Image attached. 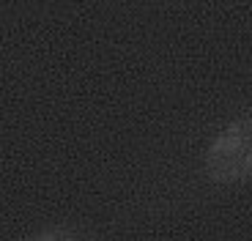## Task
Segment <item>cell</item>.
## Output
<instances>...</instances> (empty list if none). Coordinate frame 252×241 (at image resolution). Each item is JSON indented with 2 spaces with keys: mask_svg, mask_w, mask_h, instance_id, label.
<instances>
[{
  "mask_svg": "<svg viewBox=\"0 0 252 241\" xmlns=\"http://www.w3.org/2000/svg\"><path fill=\"white\" fill-rule=\"evenodd\" d=\"M203 167L217 184H233L252 176V110L217 132L206 148Z\"/></svg>",
  "mask_w": 252,
  "mask_h": 241,
  "instance_id": "6da1fadb",
  "label": "cell"
},
{
  "mask_svg": "<svg viewBox=\"0 0 252 241\" xmlns=\"http://www.w3.org/2000/svg\"><path fill=\"white\" fill-rule=\"evenodd\" d=\"M17 241H85V239L80 233H74L71 228H47V230H38V233L22 236Z\"/></svg>",
  "mask_w": 252,
  "mask_h": 241,
  "instance_id": "7a4b0ae2",
  "label": "cell"
}]
</instances>
